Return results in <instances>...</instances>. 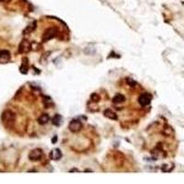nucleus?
Listing matches in <instances>:
<instances>
[{
    "label": "nucleus",
    "instance_id": "nucleus-1",
    "mask_svg": "<svg viewBox=\"0 0 184 184\" xmlns=\"http://www.w3.org/2000/svg\"><path fill=\"white\" fill-rule=\"evenodd\" d=\"M1 119H2L3 124H4L6 126H10V125H12L15 123L16 115H15L14 113L11 112L10 110H7V111H5V112L2 113Z\"/></svg>",
    "mask_w": 184,
    "mask_h": 184
},
{
    "label": "nucleus",
    "instance_id": "nucleus-2",
    "mask_svg": "<svg viewBox=\"0 0 184 184\" xmlns=\"http://www.w3.org/2000/svg\"><path fill=\"white\" fill-rule=\"evenodd\" d=\"M42 156H43V150L40 148L32 149L29 153V159L30 161H38L42 158Z\"/></svg>",
    "mask_w": 184,
    "mask_h": 184
},
{
    "label": "nucleus",
    "instance_id": "nucleus-3",
    "mask_svg": "<svg viewBox=\"0 0 184 184\" xmlns=\"http://www.w3.org/2000/svg\"><path fill=\"white\" fill-rule=\"evenodd\" d=\"M57 34V29L55 28H50L45 30L43 35V42H48L49 40L55 38Z\"/></svg>",
    "mask_w": 184,
    "mask_h": 184
},
{
    "label": "nucleus",
    "instance_id": "nucleus-4",
    "mask_svg": "<svg viewBox=\"0 0 184 184\" xmlns=\"http://www.w3.org/2000/svg\"><path fill=\"white\" fill-rule=\"evenodd\" d=\"M68 128L70 130L71 132L73 133H77L81 130L82 128V124L80 121L76 120V119H74L72 120L70 123H69V125H68Z\"/></svg>",
    "mask_w": 184,
    "mask_h": 184
},
{
    "label": "nucleus",
    "instance_id": "nucleus-5",
    "mask_svg": "<svg viewBox=\"0 0 184 184\" xmlns=\"http://www.w3.org/2000/svg\"><path fill=\"white\" fill-rule=\"evenodd\" d=\"M152 100V96L149 93H143L138 98V102L141 106H146L148 105Z\"/></svg>",
    "mask_w": 184,
    "mask_h": 184
},
{
    "label": "nucleus",
    "instance_id": "nucleus-6",
    "mask_svg": "<svg viewBox=\"0 0 184 184\" xmlns=\"http://www.w3.org/2000/svg\"><path fill=\"white\" fill-rule=\"evenodd\" d=\"M30 48H31L30 43L29 42L28 40H23L21 43H19L18 52L20 54H27V53H29L30 51Z\"/></svg>",
    "mask_w": 184,
    "mask_h": 184
},
{
    "label": "nucleus",
    "instance_id": "nucleus-7",
    "mask_svg": "<svg viewBox=\"0 0 184 184\" xmlns=\"http://www.w3.org/2000/svg\"><path fill=\"white\" fill-rule=\"evenodd\" d=\"M10 53L8 50H1L0 51V63L1 64H6L9 62L10 60Z\"/></svg>",
    "mask_w": 184,
    "mask_h": 184
},
{
    "label": "nucleus",
    "instance_id": "nucleus-8",
    "mask_svg": "<svg viewBox=\"0 0 184 184\" xmlns=\"http://www.w3.org/2000/svg\"><path fill=\"white\" fill-rule=\"evenodd\" d=\"M62 152L59 148H55L50 152V158L53 160H59L62 157Z\"/></svg>",
    "mask_w": 184,
    "mask_h": 184
},
{
    "label": "nucleus",
    "instance_id": "nucleus-9",
    "mask_svg": "<svg viewBox=\"0 0 184 184\" xmlns=\"http://www.w3.org/2000/svg\"><path fill=\"white\" fill-rule=\"evenodd\" d=\"M104 116L105 117H107V118H109V119H111V120H117L118 119V117H117V114L113 113L112 110H110V109H107V110H105L104 111Z\"/></svg>",
    "mask_w": 184,
    "mask_h": 184
},
{
    "label": "nucleus",
    "instance_id": "nucleus-10",
    "mask_svg": "<svg viewBox=\"0 0 184 184\" xmlns=\"http://www.w3.org/2000/svg\"><path fill=\"white\" fill-rule=\"evenodd\" d=\"M49 120H50L49 115H48L47 113H43L39 117V119H38V123H39L40 124L43 125V124H46L49 122Z\"/></svg>",
    "mask_w": 184,
    "mask_h": 184
},
{
    "label": "nucleus",
    "instance_id": "nucleus-11",
    "mask_svg": "<svg viewBox=\"0 0 184 184\" xmlns=\"http://www.w3.org/2000/svg\"><path fill=\"white\" fill-rule=\"evenodd\" d=\"M52 123L55 126H60L62 124V116L60 114H55L52 119Z\"/></svg>",
    "mask_w": 184,
    "mask_h": 184
},
{
    "label": "nucleus",
    "instance_id": "nucleus-12",
    "mask_svg": "<svg viewBox=\"0 0 184 184\" xmlns=\"http://www.w3.org/2000/svg\"><path fill=\"white\" fill-rule=\"evenodd\" d=\"M125 101V97L122 94H117L113 99V102L114 104H120Z\"/></svg>",
    "mask_w": 184,
    "mask_h": 184
},
{
    "label": "nucleus",
    "instance_id": "nucleus-13",
    "mask_svg": "<svg viewBox=\"0 0 184 184\" xmlns=\"http://www.w3.org/2000/svg\"><path fill=\"white\" fill-rule=\"evenodd\" d=\"M22 66H21V67H20V72L22 73V74H27V72H28V59L27 58H23V60H22Z\"/></svg>",
    "mask_w": 184,
    "mask_h": 184
},
{
    "label": "nucleus",
    "instance_id": "nucleus-14",
    "mask_svg": "<svg viewBox=\"0 0 184 184\" xmlns=\"http://www.w3.org/2000/svg\"><path fill=\"white\" fill-rule=\"evenodd\" d=\"M173 168H169V164H165V165H163L162 167H161V170H163V171H165V172H169L170 170H172Z\"/></svg>",
    "mask_w": 184,
    "mask_h": 184
},
{
    "label": "nucleus",
    "instance_id": "nucleus-15",
    "mask_svg": "<svg viewBox=\"0 0 184 184\" xmlns=\"http://www.w3.org/2000/svg\"><path fill=\"white\" fill-rule=\"evenodd\" d=\"M90 99H92V101H99V96L98 95V94H96V93H93V94L91 95Z\"/></svg>",
    "mask_w": 184,
    "mask_h": 184
},
{
    "label": "nucleus",
    "instance_id": "nucleus-16",
    "mask_svg": "<svg viewBox=\"0 0 184 184\" xmlns=\"http://www.w3.org/2000/svg\"><path fill=\"white\" fill-rule=\"evenodd\" d=\"M70 171H77V170H76V169H73V170H71Z\"/></svg>",
    "mask_w": 184,
    "mask_h": 184
},
{
    "label": "nucleus",
    "instance_id": "nucleus-17",
    "mask_svg": "<svg viewBox=\"0 0 184 184\" xmlns=\"http://www.w3.org/2000/svg\"><path fill=\"white\" fill-rule=\"evenodd\" d=\"M2 1H4V0H0V2H2Z\"/></svg>",
    "mask_w": 184,
    "mask_h": 184
}]
</instances>
